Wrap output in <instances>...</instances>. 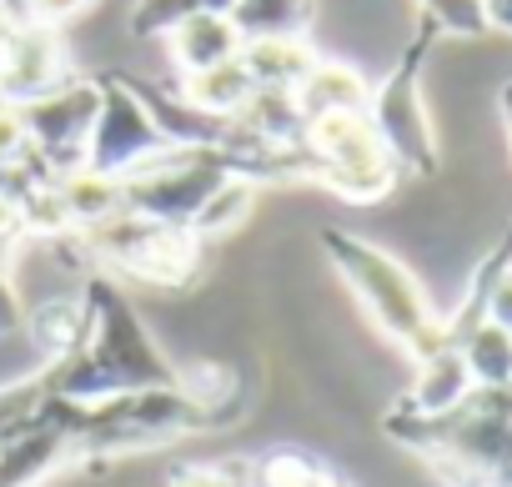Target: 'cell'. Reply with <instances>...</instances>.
I'll return each mask as SVG.
<instances>
[{"instance_id":"1","label":"cell","mask_w":512,"mask_h":487,"mask_svg":"<svg viewBox=\"0 0 512 487\" xmlns=\"http://www.w3.org/2000/svg\"><path fill=\"white\" fill-rule=\"evenodd\" d=\"M317 241H322V257H327V262L337 267V277L347 282V292H352V297L362 302V312L372 317V327H377L387 342H397L412 367H422V362H432V357H442V352H457V347L447 342L442 312L427 302L422 282H417L392 252H382L377 241H367V236H357V231H342V226H322Z\"/></svg>"},{"instance_id":"2","label":"cell","mask_w":512,"mask_h":487,"mask_svg":"<svg viewBox=\"0 0 512 487\" xmlns=\"http://www.w3.org/2000/svg\"><path fill=\"white\" fill-rule=\"evenodd\" d=\"M51 247L66 252L71 262H81L86 272L131 277V282H146L161 292H186V287H196V272H201V241L186 226H166L141 211H116L101 226L71 231V236L51 241Z\"/></svg>"},{"instance_id":"3","label":"cell","mask_w":512,"mask_h":487,"mask_svg":"<svg viewBox=\"0 0 512 487\" xmlns=\"http://www.w3.org/2000/svg\"><path fill=\"white\" fill-rule=\"evenodd\" d=\"M302 151L312 166L307 186H322L352 206H372V201L392 196L402 181V171H397V161H392V151L377 136L367 111H337V116L307 121Z\"/></svg>"},{"instance_id":"4","label":"cell","mask_w":512,"mask_h":487,"mask_svg":"<svg viewBox=\"0 0 512 487\" xmlns=\"http://www.w3.org/2000/svg\"><path fill=\"white\" fill-rule=\"evenodd\" d=\"M437 41H442V31L432 21H417L407 51L372 86V101H367V116H372L377 136L387 141L402 176H432L437 171V126H432L427 96H422V71H427V56H432Z\"/></svg>"},{"instance_id":"5","label":"cell","mask_w":512,"mask_h":487,"mask_svg":"<svg viewBox=\"0 0 512 487\" xmlns=\"http://www.w3.org/2000/svg\"><path fill=\"white\" fill-rule=\"evenodd\" d=\"M31 151L46 161V171L71 176L86 166L91 151V131H96V111H101V81L96 76H71L66 86L16 106Z\"/></svg>"},{"instance_id":"6","label":"cell","mask_w":512,"mask_h":487,"mask_svg":"<svg viewBox=\"0 0 512 487\" xmlns=\"http://www.w3.org/2000/svg\"><path fill=\"white\" fill-rule=\"evenodd\" d=\"M96 81H101V111H96V131H91L86 171H101V176L121 181V176L141 171L151 156H161L171 141L156 131L151 111L126 86V76H96Z\"/></svg>"},{"instance_id":"7","label":"cell","mask_w":512,"mask_h":487,"mask_svg":"<svg viewBox=\"0 0 512 487\" xmlns=\"http://www.w3.org/2000/svg\"><path fill=\"white\" fill-rule=\"evenodd\" d=\"M71 76H76V66H71L66 36L51 26L16 21L6 31V41H0V101L6 106H26V101L66 86Z\"/></svg>"},{"instance_id":"8","label":"cell","mask_w":512,"mask_h":487,"mask_svg":"<svg viewBox=\"0 0 512 487\" xmlns=\"http://www.w3.org/2000/svg\"><path fill=\"white\" fill-rule=\"evenodd\" d=\"M297 111L302 121H317V116H337V111H367L372 101V81L347 66V61H332V56H317V66L297 81Z\"/></svg>"},{"instance_id":"9","label":"cell","mask_w":512,"mask_h":487,"mask_svg":"<svg viewBox=\"0 0 512 487\" xmlns=\"http://www.w3.org/2000/svg\"><path fill=\"white\" fill-rule=\"evenodd\" d=\"M241 66H246L256 91H297V81L317 66V46L307 36L241 41Z\"/></svg>"},{"instance_id":"10","label":"cell","mask_w":512,"mask_h":487,"mask_svg":"<svg viewBox=\"0 0 512 487\" xmlns=\"http://www.w3.org/2000/svg\"><path fill=\"white\" fill-rule=\"evenodd\" d=\"M166 46H171L176 71L181 76H196V71H211V66L231 61L241 51V36H236L231 16H191V21H181L166 36Z\"/></svg>"},{"instance_id":"11","label":"cell","mask_w":512,"mask_h":487,"mask_svg":"<svg viewBox=\"0 0 512 487\" xmlns=\"http://www.w3.org/2000/svg\"><path fill=\"white\" fill-rule=\"evenodd\" d=\"M251 76H246V66H241V51L231 56V61H221V66H211V71H196V76H181V101L186 106H196V111H206V116H236L246 101H251Z\"/></svg>"},{"instance_id":"12","label":"cell","mask_w":512,"mask_h":487,"mask_svg":"<svg viewBox=\"0 0 512 487\" xmlns=\"http://www.w3.org/2000/svg\"><path fill=\"white\" fill-rule=\"evenodd\" d=\"M317 21V0H236L231 26L241 41H277V36H307Z\"/></svg>"},{"instance_id":"13","label":"cell","mask_w":512,"mask_h":487,"mask_svg":"<svg viewBox=\"0 0 512 487\" xmlns=\"http://www.w3.org/2000/svg\"><path fill=\"white\" fill-rule=\"evenodd\" d=\"M462 367L472 377V387H507L512 382V332H502L497 322H477L462 337Z\"/></svg>"},{"instance_id":"14","label":"cell","mask_w":512,"mask_h":487,"mask_svg":"<svg viewBox=\"0 0 512 487\" xmlns=\"http://www.w3.org/2000/svg\"><path fill=\"white\" fill-rule=\"evenodd\" d=\"M236 0H136L131 6V36L141 41H166L181 21L191 16H231Z\"/></svg>"},{"instance_id":"15","label":"cell","mask_w":512,"mask_h":487,"mask_svg":"<svg viewBox=\"0 0 512 487\" xmlns=\"http://www.w3.org/2000/svg\"><path fill=\"white\" fill-rule=\"evenodd\" d=\"M417 21H432L442 36H487V16L482 0H417Z\"/></svg>"},{"instance_id":"16","label":"cell","mask_w":512,"mask_h":487,"mask_svg":"<svg viewBox=\"0 0 512 487\" xmlns=\"http://www.w3.org/2000/svg\"><path fill=\"white\" fill-rule=\"evenodd\" d=\"M91 6H96V0H6L11 21H31V26H51V31H66Z\"/></svg>"},{"instance_id":"17","label":"cell","mask_w":512,"mask_h":487,"mask_svg":"<svg viewBox=\"0 0 512 487\" xmlns=\"http://www.w3.org/2000/svg\"><path fill=\"white\" fill-rule=\"evenodd\" d=\"M487 322L512 332V262H502L492 272V282H487Z\"/></svg>"},{"instance_id":"18","label":"cell","mask_w":512,"mask_h":487,"mask_svg":"<svg viewBox=\"0 0 512 487\" xmlns=\"http://www.w3.org/2000/svg\"><path fill=\"white\" fill-rule=\"evenodd\" d=\"M482 16H487V31L512 36V0H482Z\"/></svg>"},{"instance_id":"19","label":"cell","mask_w":512,"mask_h":487,"mask_svg":"<svg viewBox=\"0 0 512 487\" xmlns=\"http://www.w3.org/2000/svg\"><path fill=\"white\" fill-rule=\"evenodd\" d=\"M497 111H502V131H507V151H512V81L497 91Z\"/></svg>"}]
</instances>
